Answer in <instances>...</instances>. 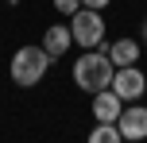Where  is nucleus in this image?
<instances>
[{"mask_svg":"<svg viewBox=\"0 0 147 143\" xmlns=\"http://www.w3.org/2000/svg\"><path fill=\"white\" fill-rule=\"evenodd\" d=\"M70 74H74V85L85 89L89 97H93V93H101V89H109V85H112L116 66H112V58H109V54H101V50H81V58L74 62Z\"/></svg>","mask_w":147,"mask_h":143,"instance_id":"nucleus-1","label":"nucleus"},{"mask_svg":"<svg viewBox=\"0 0 147 143\" xmlns=\"http://www.w3.org/2000/svg\"><path fill=\"white\" fill-rule=\"evenodd\" d=\"M47 70H51V54H47L43 46H20V50L12 54L8 74H12V81L20 85V89H31V85H39L47 77Z\"/></svg>","mask_w":147,"mask_h":143,"instance_id":"nucleus-2","label":"nucleus"},{"mask_svg":"<svg viewBox=\"0 0 147 143\" xmlns=\"http://www.w3.org/2000/svg\"><path fill=\"white\" fill-rule=\"evenodd\" d=\"M70 35H74V43L81 50H97L101 39H105V15L97 8H78L70 15Z\"/></svg>","mask_w":147,"mask_h":143,"instance_id":"nucleus-3","label":"nucleus"},{"mask_svg":"<svg viewBox=\"0 0 147 143\" xmlns=\"http://www.w3.org/2000/svg\"><path fill=\"white\" fill-rule=\"evenodd\" d=\"M112 93H116L120 101H128V105H132V101H140L143 93H147V74L140 66H120L116 74H112V85H109Z\"/></svg>","mask_w":147,"mask_h":143,"instance_id":"nucleus-4","label":"nucleus"},{"mask_svg":"<svg viewBox=\"0 0 147 143\" xmlns=\"http://www.w3.org/2000/svg\"><path fill=\"white\" fill-rule=\"evenodd\" d=\"M116 128L124 136V143H143L147 139V105H124Z\"/></svg>","mask_w":147,"mask_h":143,"instance_id":"nucleus-5","label":"nucleus"},{"mask_svg":"<svg viewBox=\"0 0 147 143\" xmlns=\"http://www.w3.org/2000/svg\"><path fill=\"white\" fill-rule=\"evenodd\" d=\"M124 105H128V101H120L112 89H101V93H93V105H89V112H93V120H97V124H116V120H120V112H124Z\"/></svg>","mask_w":147,"mask_h":143,"instance_id":"nucleus-6","label":"nucleus"},{"mask_svg":"<svg viewBox=\"0 0 147 143\" xmlns=\"http://www.w3.org/2000/svg\"><path fill=\"white\" fill-rule=\"evenodd\" d=\"M74 46V35H70V23H51L47 27V35H43V50L51 54V62H58L62 54H66Z\"/></svg>","mask_w":147,"mask_h":143,"instance_id":"nucleus-7","label":"nucleus"},{"mask_svg":"<svg viewBox=\"0 0 147 143\" xmlns=\"http://www.w3.org/2000/svg\"><path fill=\"white\" fill-rule=\"evenodd\" d=\"M109 58H112V66H136L140 62V43L136 39H116V43H109Z\"/></svg>","mask_w":147,"mask_h":143,"instance_id":"nucleus-8","label":"nucleus"},{"mask_svg":"<svg viewBox=\"0 0 147 143\" xmlns=\"http://www.w3.org/2000/svg\"><path fill=\"white\" fill-rule=\"evenodd\" d=\"M85 143H124V136H120L116 124H97V128L85 136Z\"/></svg>","mask_w":147,"mask_h":143,"instance_id":"nucleus-9","label":"nucleus"},{"mask_svg":"<svg viewBox=\"0 0 147 143\" xmlns=\"http://www.w3.org/2000/svg\"><path fill=\"white\" fill-rule=\"evenodd\" d=\"M54 8H58L62 15H74V12L81 8V0H54Z\"/></svg>","mask_w":147,"mask_h":143,"instance_id":"nucleus-10","label":"nucleus"},{"mask_svg":"<svg viewBox=\"0 0 147 143\" xmlns=\"http://www.w3.org/2000/svg\"><path fill=\"white\" fill-rule=\"evenodd\" d=\"M112 0H81V8H97V12H101V8H109Z\"/></svg>","mask_w":147,"mask_h":143,"instance_id":"nucleus-11","label":"nucleus"},{"mask_svg":"<svg viewBox=\"0 0 147 143\" xmlns=\"http://www.w3.org/2000/svg\"><path fill=\"white\" fill-rule=\"evenodd\" d=\"M143 39H147V19H143Z\"/></svg>","mask_w":147,"mask_h":143,"instance_id":"nucleus-12","label":"nucleus"}]
</instances>
